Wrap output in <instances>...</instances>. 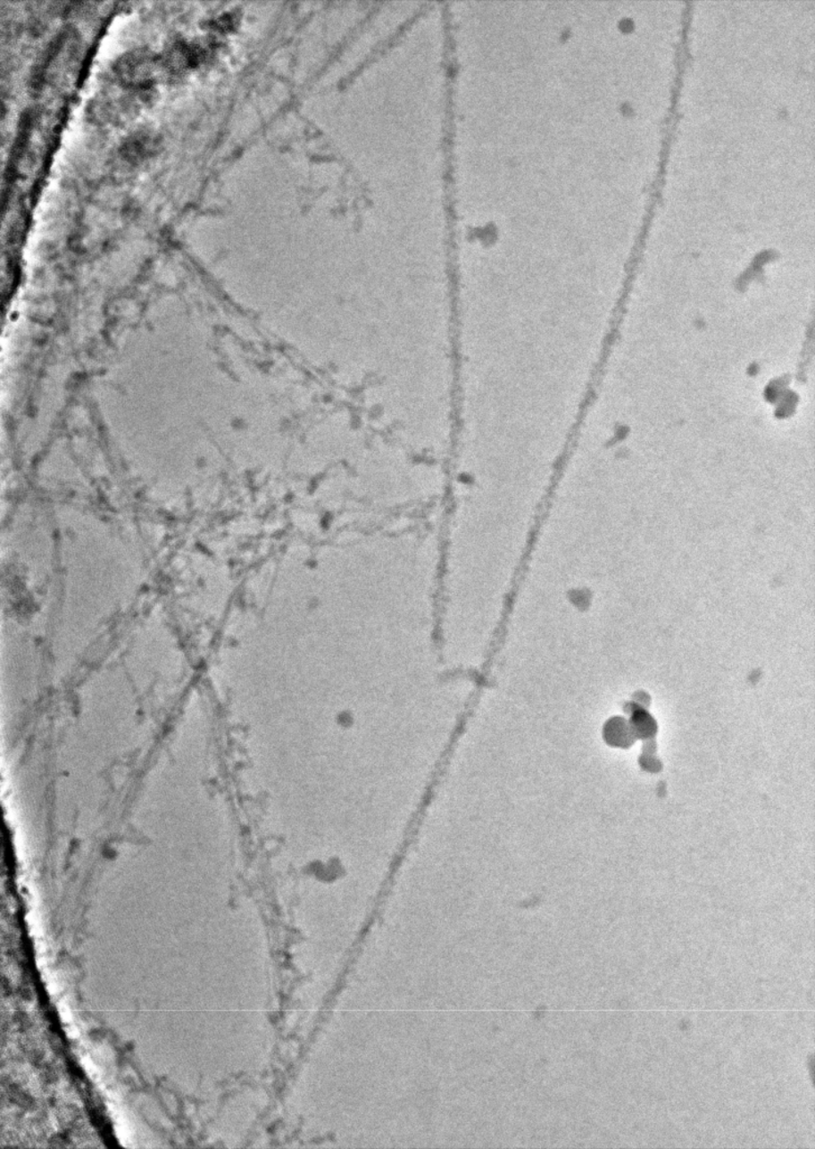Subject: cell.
Wrapping results in <instances>:
<instances>
[{"label":"cell","instance_id":"cell-1","mask_svg":"<svg viewBox=\"0 0 815 1149\" xmlns=\"http://www.w3.org/2000/svg\"><path fill=\"white\" fill-rule=\"evenodd\" d=\"M156 58L150 51L137 50L121 56L116 63V73L132 88H147L154 77Z\"/></svg>","mask_w":815,"mask_h":1149},{"label":"cell","instance_id":"cell-2","mask_svg":"<svg viewBox=\"0 0 815 1149\" xmlns=\"http://www.w3.org/2000/svg\"><path fill=\"white\" fill-rule=\"evenodd\" d=\"M156 146H158V138L155 134L148 130H139L126 139L121 146V153L129 161H139L152 154Z\"/></svg>","mask_w":815,"mask_h":1149}]
</instances>
